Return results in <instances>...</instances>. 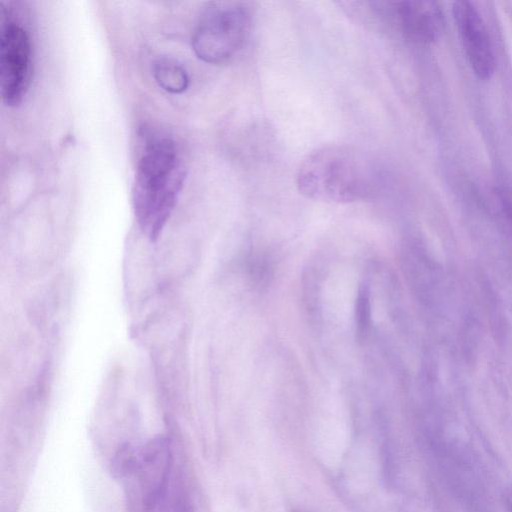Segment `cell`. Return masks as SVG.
Here are the masks:
<instances>
[{
    "label": "cell",
    "instance_id": "6da1fadb",
    "mask_svg": "<svg viewBox=\"0 0 512 512\" xmlns=\"http://www.w3.org/2000/svg\"><path fill=\"white\" fill-rule=\"evenodd\" d=\"M132 187L133 209L141 230L155 240L170 217L186 177L175 141L143 128Z\"/></svg>",
    "mask_w": 512,
    "mask_h": 512
},
{
    "label": "cell",
    "instance_id": "7a4b0ae2",
    "mask_svg": "<svg viewBox=\"0 0 512 512\" xmlns=\"http://www.w3.org/2000/svg\"><path fill=\"white\" fill-rule=\"evenodd\" d=\"M378 162L362 149L326 145L306 155L296 174L305 197L330 203H350L374 197L383 187Z\"/></svg>",
    "mask_w": 512,
    "mask_h": 512
},
{
    "label": "cell",
    "instance_id": "3957f363",
    "mask_svg": "<svg viewBox=\"0 0 512 512\" xmlns=\"http://www.w3.org/2000/svg\"><path fill=\"white\" fill-rule=\"evenodd\" d=\"M250 27V12L243 3L209 2L194 28L193 51L206 63H225L243 48Z\"/></svg>",
    "mask_w": 512,
    "mask_h": 512
},
{
    "label": "cell",
    "instance_id": "277c9868",
    "mask_svg": "<svg viewBox=\"0 0 512 512\" xmlns=\"http://www.w3.org/2000/svg\"><path fill=\"white\" fill-rule=\"evenodd\" d=\"M32 75V44L23 24L2 7L0 30V81L2 101L8 106L20 104Z\"/></svg>",
    "mask_w": 512,
    "mask_h": 512
},
{
    "label": "cell",
    "instance_id": "5b68a950",
    "mask_svg": "<svg viewBox=\"0 0 512 512\" xmlns=\"http://www.w3.org/2000/svg\"><path fill=\"white\" fill-rule=\"evenodd\" d=\"M373 17L375 24L392 25L407 39L419 44L437 41L445 26L439 4L427 0L374 2Z\"/></svg>",
    "mask_w": 512,
    "mask_h": 512
},
{
    "label": "cell",
    "instance_id": "8992f818",
    "mask_svg": "<svg viewBox=\"0 0 512 512\" xmlns=\"http://www.w3.org/2000/svg\"><path fill=\"white\" fill-rule=\"evenodd\" d=\"M452 12L471 69L479 79H490L496 63L491 39L481 14L470 1L454 2Z\"/></svg>",
    "mask_w": 512,
    "mask_h": 512
},
{
    "label": "cell",
    "instance_id": "52a82bcc",
    "mask_svg": "<svg viewBox=\"0 0 512 512\" xmlns=\"http://www.w3.org/2000/svg\"><path fill=\"white\" fill-rule=\"evenodd\" d=\"M153 74L158 85L172 94L183 93L189 85L186 70L173 60L162 58L155 62Z\"/></svg>",
    "mask_w": 512,
    "mask_h": 512
},
{
    "label": "cell",
    "instance_id": "ba28073f",
    "mask_svg": "<svg viewBox=\"0 0 512 512\" xmlns=\"http://www.w3.org/2000/svg\"><path fill=\"white\" fill-rule=\"evenodd\" d=\"M355 331L359 340L366 338L371 322L370 293L366 286H362L357 293L355 301Z\"/></svg>",
    "mask_w": 512,
    "mask_h": 512
}]
</instances>
